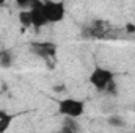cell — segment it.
<instances>
[{"instance_id":"cell-2","label":"cell","mask_w":135,"mask_h":133,"mask_svg":"<svg viewBox=\"0 0 135 133\" xmlns=\"http://www.w3.org/2000/svg\"><path fill=\"white\" fill-rule=\"evenodd\" d=\"M57 106H58V114H61L63 117H72V119L82 117L86 110L85 100L77 99V97H63L57 100Z\"/></svg>"},{"instance_id":"cell-7","label":"cell","mask_w":135,"mask_h":133,"mask_svg":"<svg viewBox=\"0 0 135 133\" xmlns=\"http://www.w3.org/2000/svg\"><path fill=\"white\" fill-rule=\"evenodd\" d=\"M17 117V114H11L5 110H0V133H5L13 124V121Z\"/></svg>"},{"instance_id":"cell-9","label":"cell","mask_w":135,"mask_h":133,"mask_svg":"<svg viewBox=\"0 0 135 133\" xmlns=\"http://www.w3.org/2000/svg\"><path fill=\"white\" fill-rule=\"evenodd\" d=\"M79 124L75 119L72 117H65L63 121V125H61V132H68V133H72V132H79Z\"/></svg>"},{"instance_id":"cell-12","label":"cell","mask_w":135,"mask_h":133,"mask_svg":"<svg viewBox=\"0 0 135 133\" xmlns=\"http://www.w3.org/2000/svg\"><path fill=\"white\" fill-rule=\"evenodd\" d=\"M16 3H17V6H21V8H30V5L33 3L35 0H14Z\"/></svg>"},{"instance_id":"cell-14","label":"cell","mask_w":135,"mask_h":133,"mask_svg":"<svg viewBox=\"0 0 135 133\" xmlns=\"http://www.w3.org/2000/svg\"><path fill=\"white\" fill-rule=\"evenodd\" d=\"M5 3H6V0H0V6H3Z\"/></svg>"},{"instance_id":"cell-8","label":"cell","mask_w":135,"mask_h":133,"mask_svg":"<svg viewBox=\"0 0 135 133\" xmlns=\"http://www.w3.org/2000/svg\"><path fill=\"white\" fill-rule=\"evenodd\" d=\"M17 19H19V24L24 28H30L32 27V13H30V8H21V11L17 14Z\"/></svg>"},{"instance_id":"cell-13","label":"cell","mask_w":135,"mask_h":133,"mask_svg":"<svg viewBox=\"0 0 135 133\" xmlns=\"http://www.w3.org/2000/svg\"><path fill=\"white\" fill-rule=\"evenodd\" d=\"M126 33H135V25L134 24H126Z\"/></svg>"},{"instance_id":"cell-10","label":"cell","mask_w":135,"mask_h":133,"mask_svg":"<svg viewBox=\"0 0 135 133\" xmlns=\"http://www.w3.org/2000/svg\"><path fill=\"white\" fill-rule=\"evenodd\" d=\"M13 64V55L9 50H3L0 52V66L5 67V69H9Z\"/></svg>"},{"instance_id":"cell-4","label":"cell","mask_w":135,"mask_h":133,"mask_svg":"<svg viewBox=\"0 0 135 133\" xmlns=\"http://www.w3.org/2000/svg\"><path fill=\"white\" fill-rule=\"evenodd\" d=\"M30 52L36 55L38 58H42L46 61L55 60L57 57V44L49 42V41H39V42H32L30 44Z\"/></svg>"},{"instance_id":"cell-11","label":"cell","mask_w":135,"mask_h":133,"mask_svg":"<svg viewBox=\"0 0 135 133\" xmlns=\"http://www.w3.org/2000/svg\"><path fill=\"white\" fill-rule=\"evenodd\" d=\"M107 124L108 125H113V127H123L124 125V119L121 116H110L107 119Z\"/></svg>"},{"instance_id":"cell-3","label":"cell","mask_w":135,"mask_h":133,"mask_svg":"<svg viewBox=\"0 0 135 133\" xmlns=\"http://www.w3.org/2000/svg\"><path fill=\"white\" fill-rule=\"evenodd\" d=\"M42 8L49 24H60L66 17V3L63 0H42Z\"/></svg>"},{"instance_id":"cell-1","label":"cell","mask_w":135,"mask_h":133,"mask_svg":"<svg viewBox=\"0 0 135 133\" xmlns=\"http://www.w3.org/2000/svg\"><path fill=\"white\" fill-rule=\"evenodd\" d=\"M90 83L101 93L115 94L116 83H115V72L102 66H96L90 74Z\"/></svg>"},{"instance_id":"cell-6","label":"cell","mask_w":135,"mask_h":133,"mask_svg":"<svg viewBox=\"0 0 135 133\" xmlns=\"http://www.w3.org/2000/svg\"><path fill=\"white\" fill-rule=\"evenodd\" d=\"M108 33H110V25L105 21H101V19L93 21L91 25L88 27V36L93 38V39H102Z\"/></svg>"},{"instance_id":"cell-5","label":"cell","mask_w":135,"mask_h":133,"mask_svg":"<svg viewBox=\"0 0 135 133\" xmlns=\"http://www.w3.org/2000/svg\"><path fill=\"white\" fill-rule=\"evenodd\" d=\"M30 13H32V27L39 30L46 25H49V21L46 17L44 8H42V0H35L30 5Z\"/></svg>"}]
</instances>
